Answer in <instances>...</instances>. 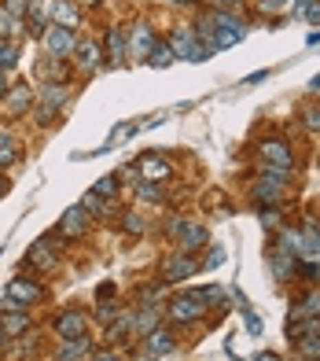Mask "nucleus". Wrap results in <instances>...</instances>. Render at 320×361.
<instances>
[{
    "instance_id": "nucleus-1",
    "label": "nucleus",
    "mask_w": 320,
    "mask_h": 361,
    "mask_svg": "<svg viewBox=\"0 0 320 361\" xmlns=\"http://www.w3.org/2000/svg\"><path fill=\"white\" fill-rule=\"evenodd\" d=\"M45 52L52 59H63V56H70L74 52V45H78V37H74V30H67V26H48L45 30Z\"/></svg>"
},
{
    "instance_id": "nucleus-2",
    "label": "nucleus",
    "mask_w": 320,
    "mask_h": 361,
    "mask_svg": "<svg viewBox=\"0 0 320 361\" xmlns=\"http://www.w3.org/2000/svg\"><path fill=\"white\" fill-rule=\"evenodd\" d=\"M262 163H265V169H280V174H287V169L295 166V152L284 141H265L262 144Z\"/></svg>"
},
{
    "instance_id": "nucleus-3",
    "label": "nucleus",
    "mask_w": 320,
    "mask_h": 361,
    "mask_svg": "<svg viewBox=\"0 0 320 361\" xmlns=\"http://www.w3.org/2000/svg\"><path fill=\"white\" fill-rule=\"evenodd\" d=\"M85 229H89V210L85 207H70L67 214L59 218V236H67V240L85 236Z\"/></svg>"
},
{
    "instance_id": "nucleus-4",
    "label": "nucleus",
    "mask_w": 320,
    "mask_h": 361,
    "mask_svg": "<svg viewBox=\"0 0 320 361\" xmlns=\"http://www.w3.org/2000/svg\"><path fill=\"white\" fill-rule=\"evenodd\" d=\"M202 306H206V302H202L195 291H191V295H180V299L169 302V317H173V321H199V317H202Z\"/></svg>"
},
{
    "instance_id": "nucleus-5",
    "label": "nucleus",
    "mask_w": 320,
    "mask_h": 361,
    "mask_svg": "<svg viewBox=\"0 0 320 361\" xmlns=\"http://www.w3.org/2000/svg\"><path fill=\"white\" fill-rule=\"evenodd\" d=\"M37 299H41V288H37V284H30V280H12V284H8V291H4L8 306H30Z\"/></svg>"
},
{
    "instance_id": "nucleus-6",
    "label": "nucleus",
    "mask_w": 320,
    "mask_h": 361,
    "mask_svg": "<svg viewBox=\"0 0 320 361\" xmlns=\"http://www.w3.org/2000/svg\"><path fill=\"white\" fill-rule=\"evenodd\" d=\"M85 328H89V317L81 310H67V313H59V321H56V332L63 339H81Z\"/></svg>"
},
{
    "instance_id": "nucleus-7",
    "label": "nucleus",
    "mask_w": 320,
    "mask_h": 361,
    "mask_svg": "<svg viewBox=\"0 0 320 361\" xmlns=\"http://www.w3.org/2000/svg\"><path fill=\"white\" fill-rule=\"evenodd\" d=\"M169 229L180 236V247H184V251H195V247H202V243L210 240L206 229H202V225H191V221H173Z\"/></svg>"
},
{
    "instance_id": "nucleus-8",
    "label": "nucleus",
    "mask_w": 320,
    "mask_h": 361,
    "mask_svg": "<svg viewBox=\"0 0 320 361\" xmlns=\"http://www.w3.org/2000/svg\"><path fill=\"white\" fill-rule=\"evenodd\" d=\"M30 100H34L30 85H15V89H8V96H4V114H23V111H30Z\"/></svg>"
},
{
    "instance_id": "nucleus-9",
    "label": "nucleus",
    "mask_w": 320,
    "mask_h": 361,
    "mask_svg": "<svg viewBox=\"0 0 320 361\" xmlns=\"http://www.w3.org/2000/svg\"><path fill=\"white\" fill-rule=\"evenodd\" d=\"M195 269H199V265L191 262L188 254H173V258H166V280H188Z\"/></svg>"
},
{
    "instance_id": "nucleus-10",
    "label": "nucleus",
    "mask_w": 320,
    "mask_h": 361,
    "mask_svg": "<svg viewBox=\"0 0 320 361\" xmlns=\"http://www.w3.org/2000/svg\"><path fill=\"white\" fill-rule=\"evenodd\" d=\"M140 174H144V180H155V185H158V180H169V174H173V166H169L166 163V158H140Z\"/></svg>"
},
{
    "instance_id": "nucleus-11",
    "label": "nucleus",
    "mask_w": 320,
    "mask_h": 361,
    "mask_svg": "<svg viewBox=\"0 0 320 361\" xmlns=\"http://www.w3.org/2000/svg\"><path fill=\"white\" fill-rule=\"evenodd\" d=\"M144 350H151L155 358H162V354H173L177 343H173V336H169V328H155V332H147V347Z\"/></svg>"
},
{
    "instance_id": "nucleus-12",
    "label": "nucleus",
    "mask_w": 320,
    "mask_h": 361,
    "mask_svg": "<svg viewBox=\"0 0 320 361\" xmlns=\"http://www.w3.org/2000/svg\"><path fill=\"white\" fill-rule=\"evenodd\" d=\"M52 26L74 30V26H78V8H74L70 0H56V4H52Z\"/></svg>"
},
{
    "instance_id": "nucleus-13",
    "label": "nucleus",
    "mask_w": 320,
    "mask_h": 361,
    "mask_svg": "<svg viewBox=\"0 0 320 361\" xmlns=\"http://www.w3.org/2000/svg\"><path fill=\"white\" fill-rule=\"evenodd\" d=\"M155 45H158V41H155V34H151V26H136V30H133V56H136V59H147Z\"/></svg>"
},
{
    "instance_id": "nucleus-14",
    "label": "nucleus",
    "mask_w": 320,
    "mask_h": 361,
    "mask_svg": "<svg viewBox=\"0 0 320 361\" xmlns=\"http://www.w3.org/2000/svg\"><path fill=\"white\" fill-rule=\"evenodd\" d=\"M74 56H78V67H85V70H92L96 63H100V45H96V41H78V45H74Z\"/></svg>"
},
{
    "instance_id": "nucleus-15",
    "label": "nucleus",
    "mask_w": 320,
    "mask_h": 361,
    "mask_svg": "<svg viewBox=\"0 0 320 361\" xmlns=\"http://www.w3.org/2000/svg\"><path fill=\"white\" fill-rule=\"evenodd\" d=\"M26 262H34L37 269H56V254H52V247H48L45 240H41V243H34V247H30Z\"/></svg>"
},
{
    "instance_id": "nucleus-16",
    "label": "nucleus",
    "mask_w": 320,
    "mask_h": 361,
    "mask_svg": "<svg viewBox=\"0 0 320 361\" xmlns=\"http://www.w3.org/2000/svg\"><path fill=\"white\" fill-rule=\"evenodd\" d=\"M70 100V92H67V85H45V92H41V103H45V107H63V103Z\"/></svg>"
},
{
    "instance_id": "nucleus-17",
    "label": "nucleus",
    "mask_w": 320,
    "mask_h": 361,
    "mask_svg": "<svg viewBox=\"0 0 320 361\" xmlns=\"http://www.w3.org/2000/svg\"><path fill=\"white\" fill-rule=\"evenodd\" d=\"M122 56H125V34H122V30H111V34H107V59L118 67Z\"/></svg>"
},
{
    "instance_id": "nucleus-18",
    "label": "nucleus",
    "mask_w": 320,
    "mask_h": 361,
    "mask_svg": "<svg viewBox=\"0 0 320 361\" xmlns=\"http://www.w3.org/2000/svg\"><path fill=\"white\" fill-rule=\"evenodd\" d=\"M0 324H4V336H23L30 328V317L26 313H4V317H0Z\"/></svg>"
},
{
    "instance_id": "nucleus-19",
    "label": "nucleus",
    "mask_w": 320,
    "mask_h": 361,
    "mask_svg": "<svg viewBox=\"0 0 320 361\" xmlns=\"http://www.w3.org/2000/svg\"><path fill=\"white\" fill-rule=\"evenodd\" d=\"M85 350H89V339H67V347L59 350L56 354V361H78V354H85Z\"/></svg>"
},
{
    "instance_id": "nucleus-20",
    "label": "nucleus",
    "mask_w": 320,
    "mask_h": 361,
    "mask_svg": "<svg viewBox=\"0 0 320 361\" xmlns=\"http://www.w3.org/2000/svg\"><path fill=\"white\" fill-rule=\"evenodd\" d=\"M295 317H320V295H317V291H313V295H306V299L295 306L291 321H295Z\"/></svg>"
},
{
    "instance_id": "nucleus-21",
    "label": "nucleus",
    "mask_w": 320,
    "mask_h": 361,
    "mask_svg": "<svg viewBox=\"0 0 320 361\" xmlns=\"http://www.w3.org/2000/svg\"><path fill=\"white\" fill-rule=\"evenodd\" d=\"M173 59H177V56H173V48H169V41H166V45H155V48H151V67H169Z\"/></svg>"
},
{
    "instance_id": "nucleus-22",
    "label": "nucleus",
    "mask_w": 320,
    "mask_h": 361,
    "mask_svg": "<svg viewBox=\"0 0 320 361\" xmlns=\"http://www.w3.org/2000/svg\"><path fill=\"white\" fill-rule=\"evenodd\" d=\"M92 192L100 196V199H111L114 192H118V177H114V174H111V177H100V180H96V188H92Z\"/></svg>"
},
{
    "instance_id": "nucleus-23",
    "label": "nucleus",
    "mask_w": 320,
    "mask_h": 361,
    "mask_svg": "<svg viewBox=\"0 0 320 361\" xmlns=\"http://www.w3.org/2000/svg\"><path fill=\"white\" fill-rule=\"evenodd\" d=\"M15 59H19V45H15V41H0V70L12 67Z\"/></svg>"
},
{
    "instance_id": "nucleus-24",
    "label": "nucleus",
    "mask_w": 320,
    "mask_h": 361,
    "mask_svg": "<svg viewBox=\"0 0 320 361\" xmlns=\"http://www.w3.org/2000/svg\"><path fill=\"white\" fill-rule=\"evenodd\" d=\"M30 37H45V30H48V19L41 15V12H34V8H30Z\"/></svg>"
},
{
    "instance_id": "nucleus-25",
    "label": "nucleus",
    "mask_w": 320,
    "mask_h": 361,
    "mask_svg": "<svg viewBox=\"0 0 320 361\" xmlns=\"http://www.w3.org/2000/svg\"><path fill=\"white\" fill-rule=\"evenodd\" d=\"M298 350H302V354H320V332L302 336V339H298Z\"/></svg>"
},
{
    "instance_id": "nucleus-26",
    "label": "nucleus",
    "mask_w": 320,
    "mask_h": 361,
    "mask_svg": "<svg viewBox=\"0 0 320 361\" xmlns=\"http://www.w3.org/2000/svg\"><path fill=\"white\" fill-rule=\"evenodd\" d=\"M302 122H306V130L320 133V107H306V111H302Z\"/></svg>"
},
{
    "instance_id": "nucleus-27",
    "label": "nucleus",
    "mask_w": 320,
    "mask_h": 361,
    "mask_svg": "<svg viewBox=\"0 0 320 361\" xmlns=\"http://www.w3.org/2000/svg\"><path fill=\"white\" fill-rule=\"evenodd\" d=\"M4 12L12 15V19H19V15L30 12V4H26V0H4Z\"/></svg>"
},
{
    "instance_id": "nucleus-28",
    "label": "nucleus",
    "mask_w": 320,
    "mask_h": 361,
    "mask_svg": "<svg viewBox=\"0 0 320 361\" xmlns=\"http://www.w3.org/2000/svg\"><path fill=\"white\" fill-rule=\"evenodd\" d=\"M81 207H85V210H92V214H107V210H103V199L96 196V192L85 196V203H81Z\"/></svg>"
},
{
    "instance_id": "nucleus-29",
    "label": "nucleus",
    "mask_w": 320,
    "mask_h": 361,
    "mask_svg": "<svg viewBox=\"0 0 320 361\" xmlns=\"http://www.w3.org/2000/svg\"><path fill=\"white\" fill-rule=\"evenodd\" d=\"M298 273L309 277V280H320V262H302V265H298Z\"/></svg>"
},
{
    "instance_id": "nucleus-30",
    "label": "nucleus",
    "mask_w": 320,
    "mask_h": 361,
    "mask_svg": "<svg viewBox=\"0 0 320 361\" xmlns=\"http://www.w3.org/2000/svg\"><path fill=\"white\" fill-rule=\"evenodd\" d=\"M140 199H162V192H158L155 180H144V185H140Z\"/></svg>"
},
{
    "instance_id": "nucleus-31",
    "label": "nucleus",
    "mask_w": 320,
    "mask_h": 361,
    "mask_svg": "<svg viewBox=\"0 0 320 361\" xmlns=\"http://www.w3.org/2000/svg\"><path fill=\"white\" fill-rule=\"evenodd\" d=\"M306 19V23H313V26H320V4H309V8H302V12H298Z\"/></svg>"
},
{
    "instance_id": "nucleus-32",
    "label": "nucleus",
    "mask_w": 320,
    "mask_h": 361,
    "mask_svg": "<svg viewBox=\"0 0 320 361\" xmlns=\"http://www.w3.org/2000/svg\"><path fill=\"white\" fill-rule=\"evenodd\" d=\"M287 4H295V0H262V12H280V8H287Z\"/></svg>"
},
{
    "instance_id": "nucleus-33",
    "label": "nucleus",
    "mask_w": 320,
    "mask_h": 361,
    "mask_svg": "<svg viewBox=\"0 0 320 361\" xmlns=\"http://www.w3.org/2000/svg\"><path fill=\"white\" fill-rule=\"evenodd\" d=\"M45 63H48V67H41V74H45V78H56V74L63 78V74H67V67H56V63H52V56H48Z\"/></svg>"
},
{
    "instance_id": "nucleus-34",
    "label": "nucleus",
    "mask_w": 320,
    "mask_h": 361,
    "mask_svg": "<svg viewBox=\"0 0 320 361\" xmlns=\"http://www.w3.org/2000/svg\"><path fill=\"white\" fill-rule=\"evenodd\" d=\"M125 229H129V232H144V218L140 214H125Z\"/></svg>"
},
{
    "instance_id": "nucleus-35",
    "label": "nucleus",
    "mask_w": 320,
    "mask_h": 361,
    "mask_svg": "<svg viewBox=\"0 0 320 361\" xmlns=\"http://www.w3.org/2000/svg\"><path fill=\"white\" fill-rule=\"evenodd\" d=\"M8 34H12V15L0 8V37H8Z\"/></svg>"
},
{
    "instance_id": "nucleus-36",
    "label": "nucleus",
    "mask_w": 320,
    "mask_h": 361,
    "mask_svg": "<svg viewBox=\"0 0 320 361\" xmlns=\"http://www.w3.org/2000/svg\"><path fill=\"white\" fill-rule=\"evenodd\" d=\"M262 225H269V229H276V225H280V218H276V210H262Z\"/></svg>"
},
{
    "instance_id": "nucleus-37",
    "label": "nucleus",
    "mask_w": 320,
    "mask_h": 361,
    "mask_svg": "<svg viewBox=\"0 0 320 361\" xmlns=\"http://www.w3.org/2000/svg\"><path fill=\"white\" fill-rule=\"evenodd\" d=\"M247 332H250V336H262V321H258L254 313H247Z\"/></svg>"
},
{
    "instance_id": "nucleus-38",
    "label": "nucleus",
    "mask_w": 320,
    "mask_h": 361,
    "mask_svg": "<svg viewBox=\"0 0 320 361\" xmlns=\"http://www.w3.org/2000/svg\"><path fill=\"white\" fill-rule=\"evenodd\" d=\"M15 163V147H0V166Z\"/></svg>"
},
{
    "instance_id": "nucleus-39",
    "label": "nucleus",
    "mask_w": 320,
    "mask_h": 361,
    "mask_svg": "<svg viewBox=\"0 0 320 361\" xmlns=\"http://www.w3.org/2000/svg\"><path fill=\"white\" fill-rule=\"evenodd\" d=\"M239 0H213V12H228V8H236Z\"/></svg>"
},
{
    "instance_id": "nucleus-40",
    "label": "nucleus",
    "mask_w": 320,
    "mask_h": 361,
    "mask_svg": "<svg viewBox=\"0 0 320 361\" xmlns=\"http://www.w3.org/2000/svg\"><path fill=\"white\" fill-rule=\"evenodd\" d=\"M217 262H225V251L213 247V251H210V265H217Z\"/></svg>"
},
{
    "instance_id": "nucleus-41",
    "label": "nucleus",
    "mask_w": 320,
    "mask_h": 361,
    "mask_svg": "<svg viewBox=\"0 0 320 361\" xmlns=\"http://www.w3.org/2000/svg\"><path fill=\"white\" fill-rule=\"evenodd\" d=\"M8 188H12V180H8L4 174H0V196H8Z\"/></svg>"
},
{
    "instance_id": "nucleus-42",
    "label": "nucleus",
    "mask_w": 320,
    "mask_h": 361,
    "mask_svg": "<svg viewBox=\"0 0 320 361\" xmlns=\"http://www.w3.org/2000/svg\"><path fill=\"white\" fill-rule=\"evenodd\" d=\"M4 96H8V78L0 74V100H4Z\"/></svg>"
},
{
    "instance_id": "nucleus-43",
    "label": "nucleus",
    "mask_w": 320,
    "mask_h": 361,
    "mask_svg": "<svg viewBox=\"0 0 320 361\" xmlns=\"http://www.w3.org/2000/svg\"><path fill=\"white\" fill-rule=\"evenodd\" d=\"M309 4H320V0H295V8L302 12V8H309Z\"/></svg>"
},
{
    "instance_id": "nucleus-44",
    "label": "nucleus",
    "mask_w": 320,
    "mask_h": 361,
    "mask_svg": "<svg viewBox=\"0 0 320 361\" xmlns=\"http://www.w3.org/2000/svg\"><path fill=\"white\" fill-rule=\"evenodd\" d=\"M92 361H122V358H114V354H100V358H92Z\"/></svg>"
},
{
    "instance_id": "nucleus-45",
    "label": "nucleus",
    "mask_w": 320,
    "mask_h": 361,
    "mask_svg": "<svg viewBox=\"0 0 320 361\" xmlns=\"http://www.w3.org/2000/svg\"><path fill=\"white\" fill-rule=\"evenodd\" d=\"M254 361H276L273 354H254Z\"/></svg>"
},
{
    "instance_id": "nucleus-46",
    "label": "nucleus",
    "mask_w": 320,
    "mask_h": 361,
    "mask_svg": "<svg viewBox=\"0 0 320 361\" xmlns=\"http://www.w3.org/2000/svg\"><path fill=\"white\" fill-rule=\"evenodd\" d=\"M313 89H320V74H317V78H313Z\"/></svg>"
},
{
    "instance_id": "nucleus-47",
    "label": "nucleus",
    "mask_w": 320,
    "mask_h": 361,
    "mask_svg": "<svg viewBox=\"0 0 320 361\" xmlns=\"http://www.w3.org/2000/svg\"><path fill=\"white\" fill-rule=\"evenodd\" d=\"M0 347H4V332H0Z\"/></svg>"
}]
</instances>
